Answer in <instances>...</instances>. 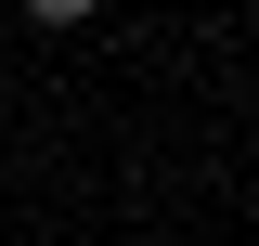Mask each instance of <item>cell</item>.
<instances>
[{"label":"cell","mask_w":259,"mask_h":246,"mask_svg":"<svg viewBox=\"0 0 259 246\" xmlns=\"http://www.w3.org/2000/svg\"><path fill=\"white\" fill-rule=\"evenodd\" d=\"M91 13H104V0H26V26H52V39H78Z\"/></svg>","instance_id":"6da1fadb"}]
</instances>
